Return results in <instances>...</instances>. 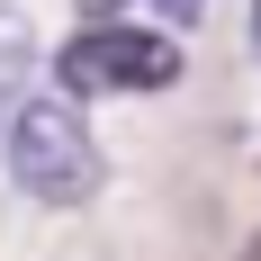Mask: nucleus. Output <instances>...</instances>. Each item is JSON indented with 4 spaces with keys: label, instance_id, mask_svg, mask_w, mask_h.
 Instances as JSON below:
<instances>
[{
    "label": "nucleus",
    "instance_id": "3",
    "mask_svg": "<svg viewBox=\"0 0 261 261\" xmlns=\"http://www.w3.org/2000/svg\"><path fill=\"white\" fill-rule=\"evenodd\" d=\"M27 72H36V27H27V9H18V0H0V117L18 108Z\"/></svg>",
    "mask_w": 261,
    "mask_h": 261
},
{
    "label": "nucleus",
    "instance_id": "1",
    "mask_svg": "<svg viewBox=\"0 0 261 261\" xmlns=\"http://www.w3.org/2000/svg\"><path fill=\"white\" fill-rule=\"evenodd\" d=\"M0 162H9L18 198H36V207H90V198H99V180H108L99 135H90V117H81L63 90H27V99L9 108Z\"/></svg>",
    "mask_w": 261,
    "mask_h": 261
},
{
    "label": "nucleus",
    "instance_id": "4",
    "mask_svg": "<svg viewBox=\"0 0 261 261\" xmlns=\"http://www.w3.org/2000/svg\"><path fill=\"white\" fill-rule=\"evenodd\" d=\"M135 9H153V36H171V45H180V27L207 18V0H135Z\"/></svg>",
    "mask_w": 261,
    "mask_h": 261
},
{
    "label": "nucleus",
    "instance_id": "2",
    "mask_svg": "<svg viewBox=\"0 0 261 261\" xmlns=\"http://www.w3.org/2000/svg\"><path fill=\"white\" fill-rule=\"evenodd\" d=\"M180 81V45L171 36H153V27H72L63 36V54H54V90L63 99H144V90H171Z\"/></svg>",
    "mask_w": 261,
    "mask_h": 261
},
{
    "label": "nucleus",
    "instance_id": "5",
    "mask_svg": "<svg viewBox=\"0 0 261 261\" xmlns=\"http://www.w3.org/2000/svg\"><path fill=\"white\" fill-rule=\"evenodd\" d=\"M126 9H135V0H81V27H117Z\"/></svg>",
    "mask_w": 261,
    "mask_h": 261
},
{
    "label": "nucleus",
    "instance_id": "6",
    "mask_svg": "<svg viewBox=\"0 0 261 261\" xmlns=\"http://www.w3.org/2000/svg\"><path fill=\"white\" fill-rule=\"evenodd\" d=\"M252 45H261V0H252Z\"/></svg>",
    "mask_w": 261,
    "mask_h": 261
}]
</instances>
